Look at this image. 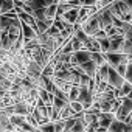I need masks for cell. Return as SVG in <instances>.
Segmentation results:
<instances>
[{
    "mask_svg": "<svg viewBox=\"0 0 132 132\" xmlns=\"http://www.w3.org/2000/svg\"><path fill=\"white\" fill-rule=\"evenodd\" d=\"M107 132H132V124L120 120H113L112 124L107 127Z\"/></svg>",
    "mask_w": 132,
    "mask_h": 132,
    "instance_id": "cell-7",
    "label": "cell"
},
{
    "mask_svg": "<svg viewBox=\"0 0 132 132\" xmlns=\"http://www.w3.org/2000/svg\"><path fill=\"white\" fill-rule=\"evenodd\" d=\"M14 130H16V127L11 124L10 117L0 110V132H14Z\"/></svg>",
    "mask_w": 132,
    "mask_h": 132,
    "instance_id": "cell-13",
    "label": "cell"
},
{
    "mask_svg": "<svg viewBox=\"0 0 132 132\" xmlns=\"http://www.w3.org/2000/svg\"><path fill=\"white\" fill-rule=\"evenodd\" d=\"M10 121H11V124L14 127H19L23 123H27V117H23V115H11L10 117Z\"/></svg>",
    "mask_w": 132,
    "mask_h": 132,
    "instance_id": "cell-19",
    "label": "cell"
},
{
    "mask_svg": "<svg viewBox=\"0 0 132 132\" xmlns=\"http://www.w3.org/2000/svg\"><path fill=\"white\" fill-rule=\"evenodd\" d=\"M37 129H39L40 132H54V124H53V121H50V123L40 124Z\"/></svg>",
    "mask_w": 132,
    "mask_h": 132,
    "instance_id": "cell-24",
    "label": "cell"
},
{
    "mask_svg": "<svg viewBox=\"0 0 132 132\" xmlns=\"http://www.w3.org/2000/svg\"><path fill=\"white\" fill-rule=\"evenodd\" d=\"M106 84L115 90H120L121 86L124 84V78L121 75H118V72L115 69H112L110 65H109V69H107V76H106Z\"/></svg>",
    "mask_w": 132,
    "mask_h": 132,
    "instance_id": "cell-2",
    "label": "cell"
},
{
    "mask_svg": "<svg viewBox=\"0 0 132 132\" xmlns=\"http://www.w3.org/2000/svg\"><path fill=\"white\" fill-rule=\"evenodd\" d=\"M53 124H54V132H62L64 130V120L53 121Z\"/></svg>",
    "mask_w": 132,
    "mask_h": 132,
    "instance_id": "cell-27",
    "label": "cell"
},
{
    "mask_svg": "<svg viewBox=\"0 0 132 132\" xmlns=\"http://www.w3.org/2000/svg\"><path fill=\"white\" fill-rule=\"evenodd\" d=\"M51 106H53V109H56V110H62L65 106H69V101H64V100H61V98H56V96H53Z\"/></svg>",
    "mask_w": 132,
    "mask_h": 132,
    "instance_id": "cell-20",
    "label": "cell"
},
{
    "mask_svg": "<svg viewBox=\"0 0 132 132\" xmlns=\"http://www.w3.org/2000/svg\"><path fill=\"white\" fill-rule=\"evenodd\" d=\"M130 115H132V100L123 98L121 103H120V107H118L117 112H115V118L126 123V120H127Z\"/></svg>",
    "mask_w": 132,
    "mask_h": 132,
    "instance_id": "cell-1",
    "label": "cell"
},
{
    "mask_svg": "<svg viewBox=\"0 0 132 132\" xmlns=\"http://www.w3.org/2000/svg\"><path fill=\"white\" fill-rule=\"evenodd\" d=\"M78 93H79V86H72L69 93H67V98H69V103L70 101H76L78 100Z\"/></svg>",
    "mask_w": 132,
    "mask_h": 132,
    "instance_id": "cell-22",
    "label": "cell"
},
{
    "mask_svg": "<svg viewBox=\"0 0 132 132\" xmlns=\"http://www.w3.org/2000/svg\"><path fill=\"white\" fill-rule=\"evenodd\" d=\"M90 59L96 64V67H100V65H103V64L106 62L104 54H103L101 51H93V53H90Z\"/></svg>",
    "mask_w": 132,
    "mask_h": 132,
    "instance_id": "cell-18",
    "label": "cell"
},
{
    "mask_svg": "<svg viewBox=\"0 0 132 132\" xmlns=\"http://www.w3.org/2000/svg\"><path fill=\"white\" fill-rule=\"evenodd\" d=\"M42 75V67H40V65L36 62V61H30L28 62V65H27V67H25V76L34 84L36 81H37V78Z\"/></svg>",
    "mask_w": 132,
    "mask_h": 132,
    "instance_id": "cell-4",
    "label": "cell"
},
{
    "mask_svg": "<svg viewBox=\"0 0 132 132\" xmlns=\"http://www.w3.org/2000/svg\"><path fill=\"white\" fill-rule=\"evenodd\" d=\"M104 54V59H106V62L110 65L112 69H115L117 65H120V64H127V56L126 54H123V53H103Z\"/></svg>",
    "mask_w": 132,
    "mask_h": 132,
    "instance_id": "cell-6",
    "label": "cell"
},
{
    "mask_svg": "<svg viewBox=\"0 0 132 132\" xmlns=\"http://www.w3.org/2000/svg\"><path fill=\"white\" fill-rule=\"evenodd\" d=\"M11 109H13V115H23V117H27L34 107L28 106L25 101H17V103H14L11 106Z\"/></svg>",
    "mask_w": 132,
    "mask_h": 132,
    "instance_id": "cell-8",
    "label": "cell"
},
{
    "mask_svg": "<svg viewBox=\"0 0 132 132\" xmlns=\"http://www.w3.org/2000/svg\"><path fill=\"white\" fill-rule=\"evenodd\" d=\"M76 113L69 107V106H65L62 110H59V118L57 120H65V118H70V117H75Z\"/></svg>",
    "mask_w": 132,
    "mask_h": 132,
    "instance_id": "cell-21",
    "label": "cell"
},
{
    "mask_svg": "<svg viewBox=\"0 0 132 132\" xmlns=\"http://www.w3.org/2000/svg\"><path fill=\"white\" fill-rule=\"evenodd\" d=\"M126 69H127V64H120V65H117V67H115V70L118 72V75H121L123 78H124V73H126Z\"/></svg>",
    "mask_w": 132,
    "mask_h": 132,
    "instance_id": "cell-26",
    "label": "cell"
},
{
    "mask_svg": "<svg viewBox=\"0 0 132 132\" xmlns=\"http://www.w3.org/2000/svg\"><path fill=\"white\" fill-rule=\"evenodd\" d=\"M69 107H70L75 113H81V112H84V107H82V104H81L79 101H70V103H69Z\"/></svg>",
    "mask_w": 132,
    "mask_h": 132,
    "instance_id": "cell-23",
    "label": "cell"
},
{
    "mask_svg": "<svg viewBox=\"0 0 132 132\" xmlns=\"http://www.w3.org/2000/svg\"><path fill=\"white\" fill-rule=\"evenodd\" d=\"M95 132H107V129H104V127H101V126H98V127L95 129Z\"/></svg>",
    "mask_w": 132,
    "mask_h": 132,
    "instance_id": "cell-29",
    "label": "cell"
},
{
    "mask_svg": "<svg viewBox=\"0 0 132 132\" xmlns=\"http://www.w3.org/2000/svg\"><path fill=\"white\" fill-rule=\"evenodd\" d=\"M70 44H72V48H73V51H78V50H81V48H84L82 47V44L75 37V36H72L70 37Z\"/></svg>",
    "mask_w": 132,
    "mask_h": 132,
    "instance_id": "cell-25",
    "label": "cell"
},
{
    "mask_svg": "<svg viewBox=\"0 0 132 132\" xmlns=\"http://www.w3.org/2000/svg\"><path fill=\"white\" fill-rule=\"evenodd\" d=\"M78 11H79V6L72 8V10H69L67 13H64V14L61 16V19H62L64 22H67L69 25H76V20H78ZM57 17H59V16H57Z\"/></svg>",
    "mask_w": 132,
    "mask_h": 132,
    "instance_id": "cell-10",
    "label": "cell"
},
{
    "mask_svg": "<svg viewBox=\"0 0 132 132\" xmlns=\"http://www.w3.org/2000/svg\"><path fill=\"white\" fill-rule=\"evenodd\" d=\"M126 123H129V124H132V115H130V117H129V118L126 120Z\"/></svg>",
    "mask_w": 132,
    "mask_h": 132,
    "instance_id": "cell-30",
    "label": "cell"
},
{
    "mask_svg": "<svg viewBox=\"0 0 132 132\" xmlns=\"http://www.w3.org/2000/svg\"><path fill=\"white\" fill-rule=\"evenodd\" d=\"M113 120H117V118H115V113H112V112H101L98 115V124L104 129H107Z\"/></svg>",
    "mask_w": 132,
    "mask_h": 132,
    "instance_id": "cell-12",
    "label": "cell"
},
{
    "mask_svg": "<svg viewBox=\"0 0 132 132\" xmlns=\"http://www.w3.org/2000/svg\"><path fill=\"white\" fill-rule=\"evenodd\" d=\"M90 61V51L86 50V48H81L78 51H73L70 54V64L73 65V67H76V65H81L84 62Z\"/></svg>",
    "mask_w": 132,
    "mask_h": 132,
    "instance_id": "cell-5",
    "label": "cell"
},
{
    "mask_svg": "<svg viewBox=\"0 0 132 132\" xmlns=\"http://www.w3.org/2000/svg\"><path fill=\"white\" fill-rule=\"evenodd\" d=\"M56 10H57V3H53V5L47 6V8L44 10L45 20H50V22H53V20H54V17H56Z\"/></svg>",
    "mask_w": 132,
    "mask_h": 132,
    "instance_id": "cell-15",
    "label": "cell"
},
{
    "mask_svg": "<svg viewBox=\"0 0 132 132\" xmlns=\"http://www.w3.org/2000/svg\"><path fill=\"white\" fill-rule=\"evenodd\" d=\"M130 25H132V20H130Z\"/></svg>",
    "mask_w": 132,
    "mask_h": 132,
    "instance_id": "cell-31",
    "label": "cell"
},
{
    "mask_svg": "<svg viewBox=\"0 0 132 132\" xmlns=\"http://www.w3.org/2000/svg\"><path fill=\"white\" fill-rule=\"evenodd\" d=\"M130 90H132V86L127 82V81H124V84L121 86V89L120 90H117V98H126L129 93H130Z\"/></svg>",
    "mask_w": 132,
    "mask_h": 132,
    "instance_id": "cell-17",
    "label": "cell"
},
{
    "mask_svg": "<svg viewBox=\"0 0 132 132\" xmlns=\"http://www.w3.org/2000/svg\"><path fill=\"white\" fill-rule=\"evenodd\" d=\"M86 123L82 121V113L76 118V121H75V124L70 127V130L69 132H86Z\"/></svg>",
    "mask_w": 132,
    "mask_h": 132,
    "instance_id": "cell-16",
    "label": "cell"
},
{
    "mask_svg": "<svg viewBox=\"0 0 132 132\" xmlns=\"http://www.w3.org/2000/svg\"><path fill=\"white\" fill-rule=\"evenodd\" d=\"M79 5L81 6H95L96 0H79Z\"/></svg>",
    "mask_w": 132,
    "mask_h": 132,
    "instance_id": "cell-28",
    "label": "cell"
},
{
    "mask_svg": "<svg viewBox=\"0 0 132 132\" xmlns=\"http://www.w3.org/2000/svg\"><path fill=\"white\" fill-rule=\"evenodd\" d=\"M76 101H79L82 104L84 110H87L93 104V101H95L93 100V92L87 86H79V93H78V100Z\"/></svg>",
    "mask_w": 132,
    "mask_h": 132,
    "instance_id": "cell-3",
    "label": "cell"
},
{
    "mask_svg": "<svg viewBox=\"0 0 132 132\" xmlns=\"http://www.w3.org/2000/svg\"><path fill=\"white\" fill-rule=\"evenodd\" d=\"M109 2H112V0H109Z\"/></svg>",
    "mask_w": 132,
    "mask_h": 132,
    "instance_id": "cell-32",
    "label": "cell"
},
{
    "mask_svg": "<svg viewBox=\"0 0 132 132\" xmlns=\"http://www.w3.org/2000/svg\"><path fill=\"white\" fill-rule=\"evenodd\" d=\"M78 67L82 70V73L84 75H87L90 79H95V75H96V64L90 59V61H87V62H84V64H81V65H78Z\"/></svg>",
    "mask_w": 132,
    "mask_h": 132,
    "instance_id": "cell-9",
    "label": "cell"
},
{
    "mask_svg": "<svg viewBox=\"0 0 132 132\" xmlns=\"http://www.w3.org/2000/svg\"><path fill=\"white\" fill-rule=\"evenodd\" d=\"M20 36H22L23 42H28V40H31V39H36L37 34H36V31H34L30 25L20 22Z\"/></svg>",
    "mask_w": 132,
    "mask_h": 132,
    "instance_id": "cell-11",
    "label": "cell"
},
{
    "mask_svg": "<svg viewBox=\"0 0 132 132\" xmlns=\"http://www.w3.org/2000/svg\"><path fill=\"white\" fill-rule=\"evenodd\" d=\"M123 40H124L123 36L109 39V51H107V53H118V51H120V47H121V44H123Z\"/></svg>",
    "mask_w": 132,
    "mask_h": 132,
    "instance_id": "cell-14",
    "label": "cell"
}]
</instances>
